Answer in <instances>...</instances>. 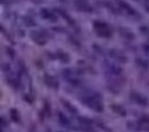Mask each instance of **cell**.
<instances>
[{"label": "cell", "instance_id": "obj_8", "mask_svg": "<svg viewBox=\"0 0 149 132\" xmlns=\"http://www.w3.org/2000/svg\"><path fill=\"white\" fill-rule=\"evenodd\" d=\"M61 1H65V0H61Z\"/></svg>", "mask_w": 149, "mask_h": 132}, {"label": "cell", "instance_id": "obj_2", "mask_svg": "<svg viewBox=\"0 0 149 132\" xmlns=\"http://www.w3.org/2000/svg\"><path fill=\"white\" fill-rule=\"evenodd\" d=\"M45 82L48 83L49 85H54L55 87H56V85H57V82H56L53 77H51V76H47V75L45 76Z\"/></svg>", "mask_w": 149, "mask_h": 132}, {"label": "cell", "instance_id": "obj_6", "mask_svg": "<svg viewBox=\"0 0 149 132\" xmlns=\"http://www.w3.org/2000/svg\"><path fill=\"white\" fill-rule=\"evenodd\" d=\"M10 113H12V116H13V118H14V119H15V118H16V119H19V112H17L16 109H12V110H10Z\"/></svg>", "mask_w": 149, "mask_h": 132}, {"label": "cell", "instance_id": "obj_5", "mask_svg": "<svg viewBox=\"0 0 149 132\" xmlns=\"http://www.w3.org/2000/svg\"><path fill=\"white\" fill-rule=\"evenodd\" d=\"M112 109H113L115 112H118L120 115H124V110H123V108H122V107H119V106H112Z\"/></svg>", "mask_w": 149, "mask_h": 132}, {"label": "cell", "instance_id": "obj_1", "mask_svg": "<svg viewBox=\"0 0 149 132\" xmlns=\"http://www.w3.org/2000/svg\"><path fill=\"white\" fill-rule=\"evenodd\" d=\"M94 29L96 31V34L101 37H110L111 36V31L109 29V27L100 21H95L94 22Z\"/></svg>", "mask_w": 149, "mask_h": 132}, {"label": "cell", "instance_id": "obj_4", "mask_svg": "<svg viewBox=\"0 0 149 132\" xmlns=\"http://www.w3.org/2000/svg\"><path fill=\"white\" fill-rule=\"evenodd\" d=\"M62 102L64 103V106H65V107H67V108H68L69 110H71L72 113H76V109H74V107H72V106H71V105H70L69 102H67V101H64V100H62Z\"/></svg>", "mask_w": 149, "mask_h": 132}, {"label": "cell", "instance_id": "obj_7", "mask_svg": "<svg viewBox=\"0 0 149 132\" xmlns=\"http://www.w3.org/2000/svg\"><path fill=\"white\" fill-rule=\"evenodd\" d=\"M146 8H147V10L149 12V5H147V6H146Z\"/></svg>", "mask_w": 149, "mask_h": 132}, {"label": "cell", "instance_id": "obj_3", "mask_svg": "<svg viewBox=\"0 0 149 132\" xmlns=\"http://www.w3.org/2000/svg\"><path fill=\"white\" fill-rule=\"evenodd\" d=\"M57 54H58V57H60V60H62L64 63L69 62V57H68L65 53H63V52H58Z\"/></svg>", "mask_w": 149, "mask_h": 132}]
</instances>
